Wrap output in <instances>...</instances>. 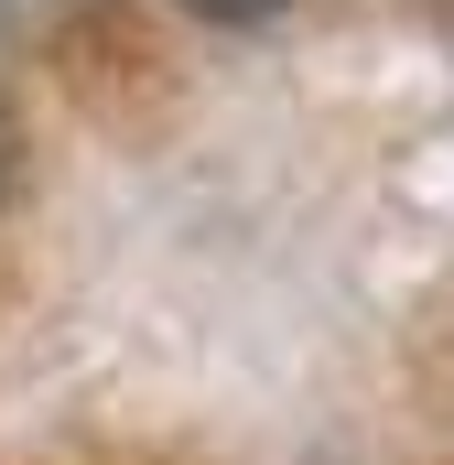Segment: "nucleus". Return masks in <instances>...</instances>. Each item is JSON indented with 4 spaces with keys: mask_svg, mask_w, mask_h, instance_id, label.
Returning <instances> with one entry per match:
<instances>
[{
    "mask_svg": "<svg viewBox=\"0 0 454 465\" xmlns=\"http://www.w3.org/2000/svg\"><path fill=\"white\" fill-rule=\"evenodd\" d=\"M0 173H11V119H0Z\"/></svg>",
    "mask_w": 454,
    "mask_h": 465,
    "instance_id": "f257e3e1",
    "label": "nucleus"
}]
</instances>
